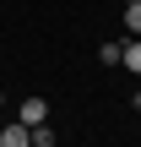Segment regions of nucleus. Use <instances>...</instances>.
<instances>
[{"mask_svg":"<svg viewBox=\"0 0 141 147\" xmlns=\"http://www.w3.org/2000/svg\"><path fill=\"white\" fill-rule=\"evenodd\" d=\"M16 120H22V125H43V120H49V104H43V98H27V104H16Z\"/></svg>","mask_w":141,"mask_h":147,"instance_id":"f257e3e1","label":"nucleus"},{"mask_svg":"<svg viewBox=\"0 0 141 147\" xmlns=\"http://www.w3.org/2000/svg\"><path fill=\"white\" fill-rule=\"evenodd\" d=\"M0 147H33V131H27L22 120H11V125L0 131Z\"/></svg>","mask_w":141,"mask_h":147,"instance_id":"f03ea898","label":"nucleus"},{"mask_svg":"<svg viewBox=\"0 0 141 147\" xmlns=\"http://www.w3.org/2000/svg\"><path fill=\"white\" fill-rule=\"evenodd\" d=\"M125 33L141 38V0H125Z\"/></svg>","mask_w":141,"mask_h":147,"instance_id":"7ed1b4c3","label":"nucleus"},{"mask_svg":"<svg viewBox=\"0 0 141 147\" xmlns=\"http://www.w3.org/2000/svg\"><path fill=\"white\" fill-rule=\"evenodd\" d=\"M120 65L141 76V38H130V44H125V55H120Z\"/></svg>","mask_w":141,"mask_h":147,"instance_id":"20e7f679","label":"nucleus"},{"mask_svg":"<svg viewBox=\"0 0 141 147\" xmlns=\"http://www.w3.org/2000/svg\"><path fill=\"white\" fill-rule=\"evenodd\" d=\"M98 55H103V65H120V55H125V44H114V38H109V44H103Z\"/></svg>","mask_w":141,"mask_h":147,"instance_id":"39448f33","label":"nucleus"},{"mask_svg":"<svg viewBox=\"0 0 141 147\" xmlns=\"http://www.w3.org/2000/svg\"><path fill=\"white\" fill-rule=\"evenodd\" d=\"M27 131H33V147H54V131L49 125H27Z\"/></svg>","mask_w":141,"mask_h":147,"instance_id":"423d86ee","label":"nucleus"},{"mask_svg":"<svg viewBox=\"0 0 141 147\" xmlns=\"http://www.w3.org/2000/svg\"><path fill=\"white\" fill-rule=\"evenodd\" d=\"M130 104H136V109H141V93H136V98H130Z\"/></svg>","mask_w":141,"mask_h":147,"instance_id":"0eeeda50","label":"nucleus"},{"mask_svg":"<svg viewBox=\"0 0 141 147\" xmlns=\"http://www.w3.org/2000/svg\"><path fill=\"white\" fill-rule=\"evenodd\" d=\"M0 104H5V98H0Z\"/></svg>","mask_w":141,"mask_h":147,"instance_id":"6e6552de","label":"nucleus"}]
</instances>
